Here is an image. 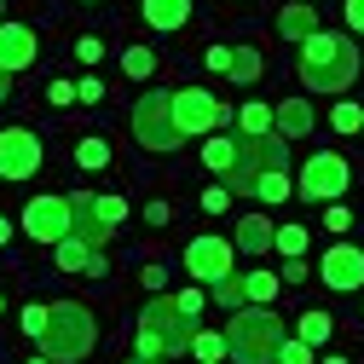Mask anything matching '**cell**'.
<instances>
[{
    "instance_id": "cell-13",
    "label": "cell",
    "mask_w": 364,
    "mask_h": 364,
    "mask_svg": "<svg viewBox=\"0 0 364 364\" xmlns=\"http://www.w3.org/2000/svg\"><path fill=\"white\" fill-rule=\"evenodd\" d=\"M70 237L93 243V249L110 243V225L99 220V197H93V191H75V197H70Z\"/></svg>"
},
{
    "instance_id": "cell-2",
    "label": "cell",
    "mask_w": 364,
    "mask_h": 364,
    "mask_svg": "<svg viewBox=\"0 0 364 364\" xmlns=\"http://www.w3.org/2000/svg\"><path fill=\"white\" fill-rule=\"evenodd\" d=\"M301 81L312 93H347L358 81V47L353 35H330L318 29L312 41H301Z\"/></svg>"
},
{
    "instance_id": "cell-14",
    "label": "cell",
    "mask_w": 364,
    "mask_h": 364,
    "mask_svg": "<svg viewBox=\"0 0 364 364\" xmlns=\"http://www.w3.org/2000/svg\"><path fill=\"white\" fill-rule=\"evenodd\" d=\"M35 53H41V41H35V29H29V23H0V70H6V75L29 70V64H35Z\"/></svg>"
},
{
    "instance_id": "cell-32",
    "label": "cell",
    "mask_w": 364,
    "mask_h": 364,
    "mask_svg": "<svg viewBox=\"0 0 364 364\" xmlns=\"http://www.w3.org/2000/svg\"><path fill=\"white\" fill-rule=\"evenodd\" d=\"M99 220H105L110 232H116V225L127 220V203H122V197H99Z\"/></svg>"
},
{
    "instance_id": "cell-11",
    "label": "cell",
    "mask_w": 364,
    "mask_h": 364,
    "mask_svg": "<svg viewBox=\"0 0 364 364\" xmlns=\"http://www.w3.org/2000/svg\"><path fill=\"white\" fill-rule=\"evenodd\" d=\"M186 272L203 278V284L232 278V243H225V237H191L186 243Z\"/></svg>"
},
{
    "instance_id": "cell-33",
    "label": "cell",
    "mask_w": 364,
    "mask_h": 364,
    "mask_svg": "<svg viewBox=\"0 0 364 364\" xmlns=\"http://www.w3.org/2000/svg\"><path fill=\"white\" fill-rule=\"evenodd\" d=\"M278 364H312V347L295 336V341H284V347H278Z\"/></svg>"
},
{
    "instance_id": "cell-9",
    "label": "cell",
    "mask_w": 364,
    "mask_h": 364,
    "mask_svg": "<svg viewBox=\"0 0 364 364\" xmlns=\"http://www.w3.org/2000/svg\"><path fill=\"white\" fill-rule=\"evenodd\" d=\"M23 232L35 237V243H64L70 237V197H29V208H23Z\"/></svg>"
},
{
    "instance_id": "cell-5",
    "label": "cell",
    "mask_w": 364,
    "mask_h": 364,
    "mask_svg": "<svg viewBox=\"0 0 364 364\" xmlns=\"http://www.w3.org/2000/svg\"><path fill=\"white\" fill-rule=\"evenodd\" d=\"M284 168H289V145L278 139V133L237 139V168H232V179H225V191H232V197H255L260 173H284Z\"/></svg>"
},
{
    "instance_id": "cell-48",
    "label": "cell",
    "mask_w": 364,
    "mask_h": 364,
    "mask_svg": "<svg viewBox=\"0 0 364 364\" xmlns=\"http://www.w3.org/2000/svg\"><path fill=\"white\" fill-rule=\"evenodd\" d=\"M0 312H6V301H0Z\"/></svg>"
},
{
    "instance_id": "cell-25",
    "label": "cell",
    "mask_w": 364,
    "mask_h": 364,
    "mask_svg": "<svg viewBox=\"0 0 364 364\" xmlns=\"http://www.w3.org/2000/svg\"><path fill=\"white\" fill-rule=\"evenodd\" d=\"M272 249H278V255H289V260H301V255H306V225H278Z\"/></svg>"
},
{
    "instance_id": "cell-15",
    "label": "cell",
    "mask_w": 364,
    "mask_h": 364,
    "mask_svg": "<svg viewBox=\"0 0 364 364\" xmlns=\"http://www.w3.org/2000/svg\"><path fill=\"white\" fill-rule=\"evenodd\" d=\"M58 272H87V278H105L110 272V260H105V249H93V243H81V237H64L58 249Z\"/></svg>"
},
{
    "instance_id": "cell-20",
    "label": "cell",
    "mask_w": 364,
    "mask_h": 364,
    "mask_svg": "<svg viewBox=\"0 0 364 364\" xmlns=\"http://www.w3.org/2000/svg\"><path fill=\"white\" fill-rule=\"evenodd\" d=\"M203 162H208L220 179H232V168H237V139H220V133H208V145H203Z\"/></svg>"
},
{
    "instance_id": "cell-41",
    "label": "cell",
    "mask_w": 364,
    "mask_h": 364,
    "mask_svg": "<svg viewBox=\"0 0 364 364\" xmlns=\"http://www.w3.org/2000/svg\"><path fill=\"white\" fill-rule=\"evenodd\" d=\"M225 64H232V47H208V70L225 75Z\"/></svg>"
},
{
    "instance_id": "cell-1",
    "label": "cell",
    "mask_w": 364,
    "mask_h": 364,
    "mask_svg": "<svg viewBox=\"0 0 364 364\" xmlns=\"http://www.w3.org/2000/svg\"><path fill=\"white\" fill-rule=\"evenodd\" d=\"M191 341H197V312L179 295H156L139 312V330H133L139 358H179V353H191Z\"/></svg>"
},
{
    "instance_id": "cell-12",
    "label": "cell",
    "mask_w": 364,
    "mask_h": 364,
    "mask_svg": "<svg viewBox=\"0 0 364 364\" xmlns=\"http://www.w3.org/2000/svg\"><path fill=\"white\" fill-rule=\"evenodd\" d=\"M318 278H324L330 289H364V249H353V243H336V249H324V260H318Z\"/></svg>"
},
{
    "instance_id": "cell-39",
    "label": "cell",
    "mask_w": 364,
    "mask_h": 364,
    "mask_svg": "<svg viewBox=\"0 0 364 364\" xmlns=\"http://www.w3.org/2000/svg\"><path fill=\"white\" fill-rule=\"evenodd\" d=\"M47 99H53V105H75V87H70V81H53Z\"/></svg>"
},
{
    "instance_id": "cell-43",
    "label": "cell",
    "mask_w": 364,
    "mask_h": 364,
    "mask_svg": "<svg viewBox=\"0 0 364 364\" xmlns=\"http://www.w3.org/2000/svg\"><path fill=\"white\" fill-rule=\"evenodd\" d=\"M6 99H12V75L0 70V105H6Z\"/></svg>"
},
{
    "instance_id": "cell-34",
    "label": "cell",
    "mask_w": 364,
    "mask_h": 364,
    "mask_svg": "<svg viewBox=\"0 0 364 364\" xmlns=\"http://www.w3.org/2000/svg\"><path fill=\"white\" fill-rule=\"evenodd\" d=\"M41 330H47V306H23V336L41 341Z\"/></svg>"
},
{
    "instance_id": "cell-22",
    "label": "cell",
    "mask_w": 364,
    "mask_h": 364,
    "mask_svg": "<svg viewBox=\"0 0 364 364\" xmlns=\"http://www.w3.org/2000/svg\"><path fill=\"white\" fill-rule=\"evenodd\" d=\"M225 75H232V81H260V53H255V47H232Z\"/></svg>"
},
{
    "instance_id": "cell-7",
    "label": "cell",
    "mask_w": 364,
    "mask_h": 364,
    "mask_svg": "<svg viewBox=\"0 0 364 364\" xmlns=\"http://www.w3.org/2000/svg\"><path fill=\"white\" fill-rule=\"evenodd\" d=\"M173 122H179L186 139H208V133L225 122V105L208 93V87H179L173 93Z\"/></svg>"
},
{
    "instance_id": "cell-19",
    "label": "cell",
    "mask_w": 364,
    "mask_h": 364,
    "mask_svg": "<svg viewBox=\"0 0 364 364\" xmlns=\"http://www.w3.org/2000/svg\"><path fill=\"white\" fill-rule=\"evenodd\" d=\"M272 237H278V232H272V220H266V214H249V220L237 225V249H243V255H266Z\"/></svg>"
},
{
    "instance_id": "cell-37",
    "label": "cell",
    "mask_w": 364,
    "mask_h": 364,
    "mask_svg": "<svg viewBox=\"0 0 364 364\" xmlns=\"http://www.w3.org/2000/svg\"><path fill=\"white\" fill-rule=\"evenodd\" d=\"M324 225H330V232H347V225H353V214H347L341 203H330V214H324Z\"/></svg>"
},
{
    "instance_id": "cell-38",
    "label": "cell",
    "mask_w": 364,
    "mask_h": 364,
    "mask_svg": "<svg viewBox=\"0 0 364 364\" xmlns=\"http://www.w3.org/2000/svg\"><path fill=\"white\" fill-rule=\"evenodd\" d=\"M341 12H347V29H353V35H364V0H347Z\"/></svg>"
},
{
    "instance_id": "cell-29",
    "label": "cell",
    "mask_w": 364,
    "mask_h": 364,
    "mask_svg": "<svg viewBox=\"0 0 364 364\" xmlns=\"http://www.w3.org/2000/svg\"><path fill=\"white\" fill-rule=\"evenodd\" d=\"M191 353H197L203 364H220V358H225V336H214V330H197V341H191Z\"/></svg>"
},
{
    "instance_id": "cell-17",
    "label": "cell",
    "mask_w": 364,
    "mask_h": 364,
    "mask_svg": "<svg viewBox=\"0 0 364 364\" xmlns=\"http://www.w3.org/2000/svg\"><path fill=\"white\" fill-rule=\"evenodd\" d=\"M145 23L151 29H186L191 23V0H145Z\"/></svg>"
},
{
    "instance_id": "cell-4",
    "label": "cell",
    "mask_w": 364,
    "mask_h": 364,
    "mask_svg": "<svg viewBox=\"0 0 364 364\" xmlns=\"http://www.w3.org/2000/svg\"><path fill=\"white\" fill-rule=\"evenodd\" d=\"M284 324L272 306H243L232 312V324H225V358L237 364H278V347H284Z\"/></svg>"
},
{
    "instance_id": "cell-21",
    "label": "cell",
    "mask_w": 364,
    "mask_h": 364,
    "mask_svg": "<svg viewBox=\"0 0 364 364\" xmlns=\"http://www.w3.org/2000/svg\"><path fill=\"white\" fill-rule=\"evenodd\" d=\"M330 330H336V324H330V312H301V324H295V336H301L306 347H324Z\"/></svg>"
},
{
    "instance_id": "cell-18",
    "label": "cell",
    "mask_w": 364,
    "mask_h": 364,
    "mask_svg": "<svg viewBox=\"0 0 364 364\" xmlns=\"http://www.w3.org/2000/svg\"><path fill=\"white\" fill-rule=\"evenodd\" d=\"M278 35H284V41H312V35H318V12L301 6V0L284 6V12H278Z\"/></svg>"
},
{
    "instance_id": "cell-26",
    "label": "cell",
    "mask_w": 364,
    "mask_h": 364,
    "mask_svg": "<svg viewBox=\"0 0 364 364\" xmlns=\"http://www.w3.org/2000/svg\"><path fill=\"white\" fill-rule=\"evenodd\" d=\"M243 289H249V306H272V295H278V278H272V272H249Z\"/></svg>"
},
{
    "instance_id": "cell-44",
    "label": "cell",
    "mask_w": 364,
    "mask_h": 364,
    "mask_svg": "<svg viewBox=\"0 0 364 364\" xmlns=\"http://www.w3.org/2000/svg\"><path fill=\"white\" fill-rule=\"evenodd\" d=\"M6 237H12V225H6V220H0V243H6Z\"/></svg>"
},
{
    "instance_id": "cell-45",
    "label": "cell",
    "mask_w": 364,
    "mask_h": 364,
    "mask_svg": "<svg viewBox=\"0 0 364 364\" xmlns=\"http://www.w3.org/2000/svg\"><path fill=\"white\" fill-rule=\"evenodd\" d=\"M127 364H162V358H127Z\"/></svg>"
},
{
    "instance_id": "cell-16",
    "label": "cell",
    "mask_w": 364,
    "mask_h": 364,
    "mask_svg": "<svg viewBox=\"0 0 364 364\" xmlns=\"http://www.w3.org/2000/svg\"><path fill=\"white\" fill-rule=\"evenodd\" d=\"M272 122H278V139H306L312 133V105L306 99H284L272 110Z\"/></svg>"
},
{
    "instance_id": "cell-23",
    "label": "cell",
    "mask_w": 364,
    "mask_h": 364,
    "mask_svg": "<svg viewBox=\"0 0 364 364\" xmlns=\"http://www.w3.org/2000/svg\"><path fill=\"white\" fill-rule=\"evenodd\" d=\"M75 168H87V173L110 168V145H105V139H81V145H75Z\"/></svg>"
},
{
    "instance_id": "cell-8",
    "label": "cell",
    "mask_w": 364,
    "mask_h": 364,
    "mask_svg": "<svg viewBox=\"0 0 364 364\" xmlns=\"http://www.w3.org/2000/svg\"><path fill=\"white\" fill-rule=\"evenodd\" d=\"M347 179H353V173H347V162H341L336 151H318V156H312V162L301 168L295 191H301L306 203H336V197L347 191Z\"/></svg>"
},
{
    "instance_id": "cell-40",
    "label": "cell",
    "mask_w": 364,
    "mask_h": 364,
    "mask_svg": "<svg viewBox=\"0 0 364 364\" xmlns=\"http://www.w3.org/2000/svg\"><path fill=\"white\" fill-rule=\"evenodd\" d=\"M225 197H232V191L214 186V191H203V208H208V214H220V208H225Z\"/></svg>"
},
{
    "instance_id": "cell-42",
    "label": "cell",
    "mask_w": 364,
    "mask_h": 364,
    "mask_svg": "<svg viewBox=\"0 0 364 364\" xmlns=\"http://www.w3.org/2000/svg\"><path fill=\"white\" fill-rule=\"evenodd\" d=\"M168 214H173L168 203H151V208H145V220H151V225H168Z\"/></svg>"
},
{
    "instance_id": "cell-27",
    "label": "cell",
    "mask_w": 364,
    "mask_h": 364,
    "mask_svg": "<svg viewBox=\"0 0 364 364\" xmlns=\"http://www.w3.org/2000/svg\"><path fill=\"white\" fill-rule=\"evenodd\" d=\"M151 70H156V53H151V47H127V53H122V75H133V81H145Z\"/></svg>"
},
{
    "instance_id": "cell-30",
    "label": "cell",
    "mask_w": 364,
    "mask_h": 364,
    "mask_svg": "<svg viewBox=\"0 0 364 364\" xmlns=\"http://www.w3.org/2000/svg\"><path fill=\"white\" fill-rule=\"evenodd\" d=\"M289 191H295V186H289L284 173H260V186H255V197H260V203H284Z\"/></svg>"
},
{
    "instance_id": "cell-47",
    "label": "cell",
    "mask_w": 364,
    "mask_h": 364,
    "mask_svg": "<svg viewBox=\"0 0 364 364\" xmlns=\"http://www.w3.org/2000/svg\"><path fill=\"white\" fill-rule=\"evenodd\" d=\"M0 18H6V0H0Z\"/></svg>"
},
{
    "instance_id": "cell-31",
    "label": "cell",
    "mask_w": 364,
    "mask_h": 364,
    "mask_svg": "<svg viewBox=\"0 0 364 364\" xmlns=\"http://www.w3.org/2000/svg\"><path fill=\"white\" fill-rule=\"evenodd\" d=\"M330 127H336V133H358V127H364V110H358V105H336Z\"/></svg>"
},
{
    "instance_id": "cell-3",
    "label": "cell",
    "mask_w": 364,
    "mask_h": 364,
    "mask_svg": "<svg viewBox=\"0 0 364 364\" xmlns=\"http://www.w3.org/2000/svg\"><path fill=\"white\" fill-rule=\"evenodd\" d=\"M99 347V318L81 301H53L47 306V330H41V353L53 364H81Z\"/></svg>"
},
{
    "instance_id": "cell-36",
    "label": "cell",
    "mask_w": 364,
    "mask_h": 364,
    "mask_svg": "<svg viewBox=\"0 0 364 364\" xmlns=\"http://www.w3.org/2000/svg\"><path fill=\"white\" fill-rule=\"evenodd\" d=\"M75 99H87V105H99V99H105V81H93V75H81V87H75Z\"/></svg>"
},
{
    "instance_id": "cell-6",
    "label": "cell",
    "mask_w": 364,
    "mask_h": 364,
    "mask_svg": "<svg viewBox=\"0 0 364 364\" xmlns=\"http://www.w3.org/2000/svg\"><path fill=\"white\" fill-rule=\"evenodd\" d=\"M133 139H139L145 151H179V122H173V93H162V87H151V93L133 105Z\"/></svg>"
},
{
    "instance_id": "cell-35",
    "label": "cell",
    "mask_w": 364,
    "mask_h": 364,
    "mask_svg": "<svg viewBox=\"0 0 364 364\" xmlns=\"http://www.w3.org/2000/svg\"><path fill=\"white\" fill-rule=\"evenodd\" d=\"M75 58H81V64H99V58H105V47H99L93 35H81V41H75Z\"/></svg>"
},
{
    "instance_id": "cell-28",
    "label": "cell",
    "mask_w": 364,
    "mask_h": 364,
    "mask_svg": "<svg viewBox=\"0 0 364 364\" xmlns=\"http://www.w3.org/2000/svg\"><path fill=\"white\" fill-rule=\"evenodd\" d=\"M237 122H243V139H260V133H272V110H266V105H243Z\"/></svg>"
},
{
    "instance_id": "cell-10",
    "label": "cell",
    "mask_w": 364,
    "mask_h": 364,
    "mask_svg": "<svg viewBox=\"0 0 364 364\" xmlns=\"http://www.w3.org/2000/svg\"><path fill=\"white\" fill-rule=\"evenodd\" d=\"M41 168V139L29 127H6L0 133V179H29Z\"/></svg>"
},
{
    "instance_id": "cell-24",
    "label": "cell",
    "mask_w": 364,
    "mask_h": 364,
    "mask_svg": "<svg viewBox=\"0 0 364 364\" xmlns=\"http://www.w3.org/2000/svg\"><path fill=\"white\" fill-rule=\"evenodd\" d=\"M208 295H214V306H237V312H243V301H249V289H243L237 272H232V278H220V284H208Z\"/></svg>"
},
{
    "instance_id": "cell-46",
    "label": "cell",
    "mask_w": 364,
    "mask_h": 364,
    "mask_svg": "<svg viewBox=\"0 0 364 364\" xmlns=\"http://www.w3.org/2000/svg\"><path fill=\"white\" fill-rule=\"evenodd\" d=\"M29 364H53V358H47V353H41V358H29Z\"/></svg>"
}]
</instances>
